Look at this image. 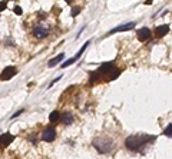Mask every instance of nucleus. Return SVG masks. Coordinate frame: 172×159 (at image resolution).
I'll use <instances>...</instances> for the list:
<instances>
[{
	"label": "nucleus",
	"mask_w": 172,
	"mask_h": 159,
	"mask_svg": "<svg viewBox=\"0 0 172 159\" xmlns=\"http://www.w3.org/2000/svg\"><path fill=\"white\" fill-rule=\"evenodd\" d=\"M156 136H148V135H131L128 136V139L125 141V145L129 151L136 152L139 149H142V146H145L149 142H154Z\"/></svg>",
	"instance_id": "f257e3e1"
},
{
	"label": "nucleus",
	"mask_w": 172,
	"mask_h": 159,
	"mask_svg": "<svg viewBox=\"0 0 172 159\" xmlns=\"http://www.w3.org/2000/svg\"><path fill=\"white\" fill-rule=\"evenodd\" d=\"M93 146L96 148L98 152L101 153H106V152H110L112 148H113V142L108 138H96L93 139Z\"/></svg>",
	"instance_id": "f03ea898"
},
{
	"label": "nucleus",
	"mask_w": 172,
	"mask_h": 159,
	"mask_svg": "<svg viewBox=\"0 0 172 159\" xmlns=\"http://www.w3.org/2000/svg\"><path fill=\"white\" fill-rule=\"evenodd\" d=\"M16 72L17 70L15 66H7L4 70L0 73V79H1V80H9V79H12V77L16 75Z\"/></svg>",
	"instance_id": "7ed1b4c3"
},
{
	"label": "nucleus",
	"mask_w": 172,
	"mask_h": 159,
	"mask_svg": "<svg viewBox=\"0 0 172 159\" xmlns=\"http://www.w3.org/2000/svg\"><path fill=\"white\" fill-rule=\"evenodd\" d=\"M135 24H136L135 22H129V23H126V24H120V26H118V27L112 29V30L108 33V36L113 35V33H118V32H126V30H131V29L135 27Z\"/></svg>",
	"instance_id": "20e7f679"
},
{
	"label": "nucleus",
	"mask_w": 172,
	"mask_h": 159,
	"mask_svg": "<svg viewBox=\"0 0 172 159\" xmlns=\"http://www.w3.org/2000/svg\"><path fill=\"white\" fill-rule=\"evenodd\" d=\"M55 138H56V130L53 128H46L42 133V139L46 142H52Z\"/></svg>",
	"instance_id": "39448f33"
},
{
	"label": "nucleus",
	"mask_w": 172,
	"mask_h": 159,
	"mask_svg": "<svg viewBox=\"0 0 172 159\" xmlns=\"http://www.w3.org/2000/svg\"><path fill=\"white\" fill-rule=\"evenodd\" d=\"M13 139H15V136L12 135V133H3L1 136H0V146L1 148H6V146H9L12 142H13Z\"/></svg>",
	"instance_id": "423d86ee"
},
{
	"label": "nucleus",
	"mask_w": 172,
	"mask_h": 159,
	"mask_svg": "<svg viewBox=\"0 0 172 159\" xmlns=\"http://www.w3.org/2000/svg\"><path fill=\"white\" fill-rule=\"evenodd\" d=\"M136 36L141 42H145V40H148L151 37V30L148 27H142V29H139L136 32Z\"/></svg>",
	"instance_id": "0eeeda50"
},
{
	"label": "nucleus",
	"mask_w": 172,
	"mask_h": 159,
	"mask_svg": "<svg viewBox=\"0 0 172 159\" xmlns=\"http://www.w3.org/2000/svg\"><path fill=\"white\" fill-rule=\"evenodd\" d=\"M168 32H169V26L168 24H162V26H158L155 29V36L156 37H164V36H166Z\"/></svg>",
	"instance_id": "6e6552de"
},
{
	"label": "nucleus",
	"mask_w": 172,
	"mask_h": 159,
	"mask_svg": "<svg viewBox=\"0 0 172 159\" xmlns=\"http://www.w3.org/2000/svg\"><path fill=\"white\" fill-rule=\"evenodd\" d=\"M33 33H34L36 37H46L48 33H49V30L45 29V27H42V26H37V27H34L33 29Z\"/></svg>",
	"instance_id": "1a4fd4ad"
},
{
	"label": "nucleus",
	"mask_w": 172,
	"mask_h": 159,
	"mask_svg": "<svg viewBox=\"0 0 172 159\" xmlns=\"http://www.w3.org/2000/svg\"><path fill=\"white\" fill-rule=\"evenodd\" d=\"M63 59H65V53H60V54H57V56H56L55 59H52V60L49 62V63H48V65H49L50 68H53V66H56L57 63H60V62H62Z\"/></svg>",
	"instance_id": "9d476101"
},
{
	"label": "nucleus",
	"mask_w": 172,
	"mask_h": 159,
	"mask_svg": "<svg viewBox=\"0 0 172 159\" xmlns=\"http://www.w3.org/2000/svg\"><path fill=\"white\" fill-rule=\"evenodd\" d=\"M62 122L65 125H70L73 122V116H72L70 113H65V115L62 116Z\"/></svg>",
	"instance_id": "9b49d317"
},
{
	"label": "nucleus",
	"mask_w": 172,
	"mask_h": 159,
	"mask_svg": "<svg viewBox=\"0 0 172 159\" xmlns=\"http://www.w3.org/2000/svg\"><path fill=\"white\" fill-rule=\"evenodd\" d=\"M59 118H60V113H59L57 110H53L50 115H49V121H50V122H57Z\"/></svg>",
	"instance_id": "f8f14e48"
},
{
	"label": "nucleus",
	"mask_w": 172,
	"mask_h": 159,
	"mask_svg": "<svg viewBox=\"0 0 172 159\" xmlns=\"http://www.w3.org/2000/svg\"><path fill=\"white\" fill-rule=\"evenodd\" d=\"M164 135H165V136H168V138H172V123H169L166 128H165Z\"/></svg>",
	"instance_id": "ddd939ff"
},
{
	"label": "nucleus",
	"mask_w": 172,
	"mask_h": 159,
	"mask_svg": "<svg viewBox=\"0 0 172 159\" xmlns=\"http://www.w3.org/2000/svg\"><path fill=\"white\" fill-rule=\"evenodd\" d=\"M79 12H80V7H73V9H72V13H70V15H72V16L75 17V16H78V15H79Z\"/></svg>",
	"instance_id": "4468645a"
},
{
	"label": "nucleus",
	"mask_w": 172,
	"mask_h": 159,
	"mask_svg": "<svg viewBox=\"0 0 172 159\" xmlns=\"http://www.w3.org/2000/svg\"><path fill=\"white\" fill-rule=\"evenodd\" d=\"M15 13H16L17 16L22 15V7H20V6H16V7H15Z\"/></svg>",
	"instance_id": "2eb2a0df"
},
{
	"label": "nucleus",
	"mask_w": 172,
	"mask_h": 159,
	"mask_svg": "<svg viewBox=\"0 0 172 159\" xmlns=\"http://www.w3.org/2000/svg\"><path fill=\"white\" fill-rule=\"evenodd\" d=\"M6 7H7V3H6V1H0V12L4 10Z\"/></svg>",
	"instance_id": "dca6fc26"
},
{
	"label": "nucleus",
	"mask_w": 172,
	"mask_h": 159,
	"mask_svg": "<svg viewBox=\"0 0 172 159\" xmlns=\"http://www.w3.org/2000/svg\"><path fill=\"white\" fill-rule=\"evenodd\" d=\"M59 79H62V75H60V76H57V77H56L55 80H52V82H50V85H49V88H52V86H53V85H55V83H56V82H57Z\"/></svg>",
	"instance_id": "f3484780"
},
{
	"label": "nucleus",
	"mask_w": 172,
	"mask_h": 159,
	"mask_svg": "<svg viewBox=\"0 0 172 159\" xmlns=\"http://www.w3.org/2000/svg\"><path fill=\"white\" fill-rule=\"evenodd\" d=\"M22 112H23V110H19V112H16V113H15V115H13V116H12V118H17V116H19V115H20V113H22Z\"/></svg>",
	"instance_id": "a211bd4d"
},
{
	"label": "nucleus",
	"mask_w": 172,
	"mask_h": 159,
	"mask_svg": "<svg viewBox=\"0 0 172 159\" xmlns=\"http://www.w3.org/2000/svg\"><path fill=\"white\" fill-rule=\"evenodd\" d=\"M65 1H66V3H72L73 0H65Z\"/></svg>",
	"instance_id": "6ab92c4d"
}]
</instances>
